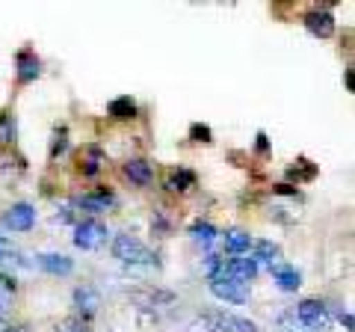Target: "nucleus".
<instances>
[{"label":"nucleus","mask_w":355,"mask_h":332,"mask_svg":"<svg viewBox=\"0 0 355 332\" xmlns=\"http://www.w3.org/2000/svg\"><path fill=\"white\" fill-rule=\"evenodd\" d=\"M305 27L314 33L317 39L335 36V18H331L329 9H311V13L305 15Z\"/></svg>","instance_id":"nucleus-9"},{"label":"nucleus","mask_w":355,"mask_h":332,"mask_svg":"<svg viewBox=\"0 0 355 332\" xmlns=\"http://www.w3.org/2000/svg\"><path fill=\"white\" fill-rule=\"evenodd\" d=\"M3 258H9V256H3V252H0V261H3Z\"/></svg>","instance_id":"nucleus-27"},{"label":"nucleus","mask_w":355,"mask_h":332,"mask_svg":"<svg viewBox=\"0 0 355 332\" xmlns=\"http://www.w3.org/2000/svg\"><path fill=\"white\" fill-rule=\"evenodd\" d=\"M107 113L113 116L116 122H128V119L137 116V104H133V98H130V95H121V98H113V101H110Z\"/></svg>","instance_id":"nucleus-18"},{"label":"nucleus","mask_w":355,"mask_h":332,"mask_svg":"<svg viewBox=\"0 0 355 332\" xmlns=\"http://www.w3.org/2000/svg\"><path fill=\"white\" fill-rule=\"evenodd\" d=\"M104 163H107V158H104L101 146H95V142L83 146L80 154H77V169H80L83 175H98L104 169Z\"/></svg>","instance_id":"nucleus-8"},{"label":"nucleus","mask_w":355,"mask_h":332,"mask_svg":"<svg viewBox=\"0 0 355 332\" xmlns=\"http://www.w3.org/2000/svg\"><path fill=\"white\" fill-rule=\"evenodd\" d=\"M210 294L216 297V300L222 303H231V306H243L249 300V285H243L237 279H216V282H210Z\"/></svg>","instance_id":"nucleus-3"},{"label":"nucleus","mask_w":355,"mask_h":332,"mask_svg":"<svg viewBox=\"0 0 355 332\" xmlns=\"http://www.w3.org/2000/svg\"><path fill=\"white\" fill-rule=\"evenodd\" d=\"M15 65H18V83H33L36 77L42 74V63H39V57L33 53L30 48H24V51H18V57H15Z\"/></svg>","instance_id":"nucleus-11"},{"label":"nucleus","mask_w":355,"mask_h":332,"mask_svg":"<svg viewBox=\"0 0 355 332\" xmlns=\"http://www.w3.org/2000/svg\"><path fill=\"white\" fill-rule=\"evenodd\" d=\"M272 279H275V285H279L282 291L293 294V291H299V285H302V273H299L293 264H275V267H272Z\"/></svg>","instance_id":"nucleus-14"},{"label":"nucleus","mask_w":355,"mask_h":332,"mask_svg":"<svg viewBox=\"0 0 355 332\" xmlns=\"http://www.w3.org/2000/svg\"><path fill=\"white\" fill-rule=\"evenodd\" d=\"M65 146H69V131L60 128L57 134H53V142H51V158H57V154L65 151Z\"/></svg>","instance_id":"nucleus-23"},{"label":"nucleus","mask_w":355,"mask_h":332,"mask_svg":"<svg viewBox=\"0 0 355 332\" xmlns=\"http://www.w3.org/2000/svg\"><path fill=\"white\" fill-rule=\"evenodd\" d=\"M291 175H293L296 181H311L317 175V166L311 163V160H305V158H299L296 166H291Z\"/></svg>","instance_id":"nucleus-20"},{"label":"nucleus","mask_w":355,"mask_h":332,"mask_svg":"<svg viewBox=\"0 0 355 332\" xmlns=\"http://www.w3.org/2000/svg\"><path fill=\"white\" fill-rule=\"evenodd\" d=\"M121 172H125V179H128L133 187H148L151 179H154L151 163L142 160V158H130L125 166H121Z\"/></svg>","instance_id":"nucleus-10"},{"label":"nucleus","mask_w":355,"mask_h":332,"mask_svg":"<svg viewBox=\"0 0 355 332\" xmlns=\"http://www.w3.org/2000/svg\"><path fill=\"white\" fill-rule=\"evenodd\" d=\"M207 317L219 332H261L258 324H252V320L240 315H231V312H207Z\"/></svg>","instance_id":"nucleus-7"},{"label":"nucleus","mask_w":355,"mask_h":332,"mask_svg":"<svg viewBox=\"0 0 355 332\" xmlns=\"http://www.w3.org/2000/svg\"><path fill=\"white\" fill-rule=\"evenodd\" d=\"M116 205V196L107 193V190H95V193H86L77 199V208L80 211H89V214H101V211H110Z\"/></svg>","instance_id":"nucleus-12"},{"label":"nucleus","mask_w":355,"mask_h":332,"mask_svg":"<svg viewBox=\"0 0 355 332\" xmlns=\"http://www.w3.org/2000/svg\"><path fill=\"white\" fill-rule=\"evenodd\" d=\"M110 249H113V258H119L121 264H151L154 261L151 249L137 235H128V231L125 235H116Z\"/></svg>","instance_id":"nucleus-1"},{"label":"nucleus","mask_w":355,"mask_h":332,"mask_svg":"<svg viewBox=\"0 0 355 332\" xmlns=\"http://www.w3.org/2000/svg\"><path fill=\"white\" fill-rule=\"evenodd\" d=\"M3 332H24V329H3Z\"/></svg>","instance_id":"nucleus-26"},{"label":"nucleus","mask_w":355,"mask_h":332,"mask_svg":"<svg viewBox=\"0 0 355 332\" xmlns=\"http://www.w3.org/2000/svg\"><path fill=\"white\" fill-rule=\"evenodd\" d=\"M3 226L12 229V231H30L36 226V208L27 205V202H18L12 205L9 211L3 214Z\"/></svg>","instance_id":"nucleus-6"},{"label":"nucleus","mask_w":355,"mask_h":332,"mask_svg":"<svg viewBox=\"0 0 355 332\" xmlns=\"http://www.w3.org/2000/svg\"><path fill=\"white\" fill-rule=\"evenodd\" d=\"M296 317L302 326L311 329H329V308L320 300H302L296 306Z\"/></svg>","instance_id":"nucleus-4"},{"label":"nucleus","mask_w":355,"mask_h":332,"mask_svg":"<svg viewBox=\"0 0 355 332\" xmlns=\"http://www.w3.org/2000/svg\"><path fill=\"white\" fill-rule=\"evenodd\" d=\"M104 243H107V226L104 223H98V219H83V223L77 226V235H74L77 249L92 252L98 247H104Z\"/></svg>","instance_id":"nucleus-2"},{"label":"nucleus","mask_w":355,"mask_h":332,"mask_svg":"<svg viewBox=\"0 0 355 332\" xmlns=\"http://www.w3.org/2000/svg\"><path fill=\"white\" fill-rule=\"evenodd\" d=\"M166 187H169L172 193H187L190 187H196V175L190 169H184V166H178V169L169 172V179H166Z\"/></svg>","instance_id":"nucleus-17"},{"label":"nucleus","mask_w":355,"mask_h":332,"mask_svg":"<svg viewBox=\"0 0 355 332\" xmlns=\"http://www.w3.org/2000/svg\"><path fill=\"white\" fill-rule=\"evenodd\" d=\"M0 243H3V238H0Z\"/></svg>","instance_id":"nucleus-28"},{"label":"nucleus","mask_w":355,"mask_h":332,"mask_svg":"<svg viewBox=\"0 0 355 332\" xmlns=\"http://www.w3.org/2000/svg\"><path fill=\"white\" fill-rule=\"evenodd\" d=\"M222 243H225V249L231 252V256H246V252L254 247L252 235L249 231H243V229H228L225 238H222Z\"/></svg>","instance_id":"nucleus-16"},{"label":"nucleus","mask_w":355,"mask_h":332,"mask_svg":"<svg viewBox=\"0 0 355 332\" xmlns=\"http://www.w3.org/2000/svg\"><path fill=\"white\" fill-rule=\"evenodd\" d=\"M39 267L44 273H51V276H69L74 270V261L69 256H60V252H42Z\"/></svg>","instance_id":"nucleus-13"},{"label":"nucleus","mask_w":355,"mask_h":332,"mask_svg":"<svg viewBox=\"0 0 355 332\" xmlns=\"http://www.w3.org/2000/svg\"><path fill=\"white\" fill-rule=\"evenodd\" d=\"M225 270H228V279H237L243 285H249L254 276H258V261L254 258H231L225 264Z\"/></svg>","instance_id":"nucleus-15"},{"label":"nucleus","mask_w":355,"mask_h":332,"mask_svg":"<svg viewBox=\"0 0 355 332\" xmlns=\"http://www.w3.org/2000/svg\"><path fill=\"white\" fill-rule=\"evenodd\" d=\"M190 235H193L196 240H202V243H214V240H216V229L210 226V223H196V226L190 229Z\"/></svg>","instance_id":"nucleus-22"},{"label":"nucleus","mask_w":355,"mask_h":332,"mask_svg":"<svg viewBox=\"0 0 355 332\" xmlns=\"http://www.w3.org/2000/svg\"><path fill=\"white\" fill-rule=\"evenodd\" d=\"M190 134H193L196 142H210V128L207 125H193Z\"/></svg>","instance_id":"nucleus-24"},{"label":"nucleus","mask_w":355,"mask_h":332,"mask_svg":"<svg viewBox=\"0 0 355 332\" xmlns=\"http://www.w3.org/2000/svg\"><path fill=\"white\" fill-rule=\"evenodd\" d=\"M9 142H15V116L3 113L0 116V146H9Z\"/></svg>","instance_id":"nucleus-21"},{"label":"nucleus","mask_w":355,"mask_h":332,"mask_svg":"<svg viewBox=\"0 0 355 332\" xmlns=\"http://www.w3.org/2000/svg\"><path fill=\"white\" fill-rule=\"evenodd\" d=\"M60 332H89V326L83 324V320H69V324H62Z\"/></svg>","instance_id":"nucleus-25"},{"label":"nucleus","mask_w":355,"mask_h":332,"mask_svg":"<svg viewBox=\"0 0 355 332\" xmlns=\"http://www.w3.org/2000/svg\"><path fill=\"white\" fill-rule=\"evenodd\" d=\"M252 249H254V261H263V264H270V267H275L282 258L279 243H272V240H258Z\"/></svg>","instance_id":"nucleus-19"},{"label":"nucleus","mask_w":355,"mask_h":332,"mask_svg":"<svg viewBox=\"0 0 355 332\" xmlns=\"http://www.w3.org/2000/svg\"><path fill=\"white\" fill-rule=\"evenodd\" d=\"M98 308H101V294H98V288L92 285H80L74 291V312L80 320H89L92 315H98Z\"/></svg>","instance_id":"nucleus-5"}]
</instances>
